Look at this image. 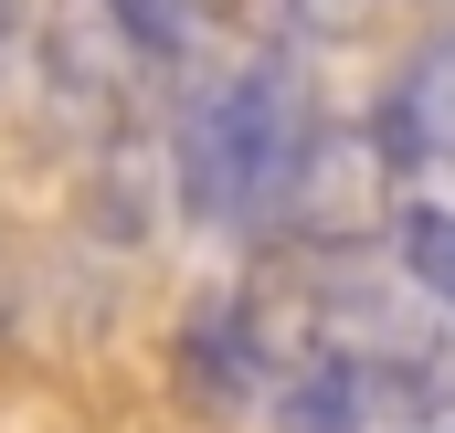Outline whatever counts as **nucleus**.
Listing matches in <instances>:
<instances>
[{"mask_svg": "<svg viewBox=\"0 0 455 433\" xmlns=\"http://www.w3.org/2000/svg\"><path fill=\"white\" fill-rule=\"evenodd\" d=\"M170 370H180V402H191V413H243V402L265 391V359H254L243 296H202V307L180 318V349H170Z\"/></svg>", "mask_w": 455, "mask_h": 433, "instance_id": "20e7f679", "label": "nucleus"}, {"mask_svg": "<svg viewBox=\"0 0 455 433\" xmlns=\"http://www.w3.org/2000/svg\"><path fill=\"white\" fill-rule=\"evenodd\" d=\"M286 11H297V32H318V43H360V32H381L392 0H286Z\"/></svg>", "mask_w": 455, "mask_h": 433, "instance_id": "1a4fd4ad", "label": "nucleus"}, {"mask_svg": "<svg viewBox=\"0 0 455 433\" xmlns=\"http://www.w3.org/2000/svg\"><path fill=\"white\" fill-rule=\"evenodd\" d=\"M21 21H43V0H0V43H11Z\"/></svg>", "mask_w": 455, "mask_h": 433, "instance_id": "9d476101", "label": "nucleus"}, {"mask_svg": "<svg viewBox=\"0 0 455 433\" xmlns=\"http://www.w3.org/2000/svg\"><path fill=\"white\" fill-rule=\"evenodd\" d=\"M107 21L127 32V53H138L148 75L191 53V0H107Z\"/></svg>", "mask_w": 455, "mask_h": 433, "instance_id": "6e6552de", "label": "nucleus"}, {"mask_svg": "<svg viewBox=\"0 0 455 433\" xmlns=\"http://www.w3.org/2000/svg\"><path fill=\"white\" fill-rule=\"evenodd\" d=\"M371 148H381L392 180H413V169H455V32H435V43L392 75V96L371 106Z\"/></svg>", "mask_w": 455, "mask_h": 433, "instance_id": "7ed1b4c3", "label": "nucleus"}, {"mask_svg": "<svg viewBox=\"0 0 455 433\" xmlns=\"http://www.w3.org/2000/svg\"><path fill=\"white\" fill-rule=\"evenodd\" d=\"M392 254H403V286L455 318V212L445 201H403L392 212Z\"/></svg>", "mask_w": 455, "mask_h": 433, "instance_id": "423d86ee", "label": "nucleus"}, {"mask_svg": "<svg viewBox=\"0 0 455 433\" xmlns=\"http://www.w3.org/2000/svg\"><path fill=\"white\" fill-rule=\"evenodd\" d=\"M275 212L297 222L307 243H360V232H381V212H392V169H381L371 127H307V148H297Z\"/></svg>", "mask_w": 455, "mask_h": 433, "instance_id": "f03ea898", "label": "nucleus"}, {"mask_svg": "<svg viewBox=\"0 0 455 433\" xmlns=\"http://www.w3.org/2000/svg\"><path fill=\"white\" fill-rule=\"evenodd\" d=\"M307 148V96L286 64H243L233 85H212L170 138V191L191 222H265L286 201V169Z\"/></svg>", "mask_w": 455, "mask_h": 433, "instance_id": "f257e3e1", "label": "nucleus"}, {"mask_svg": "<svg viewBox=\"0 0 455 433\" xmlns=\"http://www.w3.org/2000/svg\"><path fill=\"white\" fill-rule=\"evenodd\" d=\"M96 232L107 243H148L159 232V169L148 159H107L96 169Z\"/></svg>", "mask_w": 455, "mask_h": 433, "instance_id": "0eeeda50", "label": "nucleus"}, {"mask_svg": "<svg viewBox=\"0 0 455 433\" xmlns=\"http://www.w3.org/2000/svg\"><path fill=\"white\" fill-rule=\"evenodd\" d=\"M43 75L75 106H127V85L148 64L127 53V32L107 21V0H43Z\"/></svg>", "mask_w": 455, "mask_h": 433, "instance_id": "39448f33", "label": "nucleus"}]
</instances>
